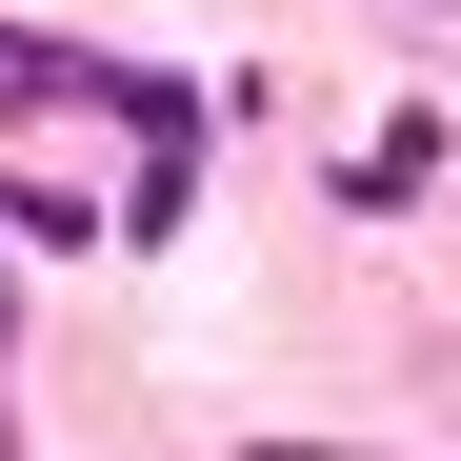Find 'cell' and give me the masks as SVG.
Segmentation results:
<instances>
[]
</instances>
